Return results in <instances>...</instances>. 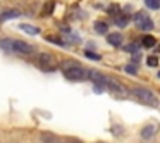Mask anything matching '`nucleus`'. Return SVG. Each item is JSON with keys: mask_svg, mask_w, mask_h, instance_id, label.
I'll use <instances>...</instances> for the list:
<instances>
[{"mask_svg": "<svg viewBox=\"0 0 160 143\" xmlns=\"http://www.w3.org/2000/svg\"><path fill=\"white\" fill-rule=\"evenodd\" d=\"M146 64H148L150 67H157V66H158V57H155V55H150L148 59H146Z\"/></svg>", "mask_w": 160, "mask_h": 143, "instance_id": "nucleus-15", "label": "nucleus"}, {"mask_svg": "<svg viewBox=\"0 0 160 143\" xmlns=\"http://www.w3.org/2000/svg\"><path fill=\"white\" fill-rule=\"evenodd\" d=\"M126 50H128V52H136V45H134V43H132V45L126 47Z\"/></svg>", "mask_w": 160, "mask_h": 143, "instance_id": "nucleus-22", "label": "nucleus"}, {"mask_svg": "<svg viewBox=\"0 0 160 143\" xmlns=\"http://www.w3.org/2000/svg\"><path fill=\"white\" fill-rule=\"evenodd\" d=\"M108 12H110V14H119V7H117V5H110Z\"/></svg>", "mask_w": 160, "mask_h": 143, "instance_id": "nucleus-21", "label": "nucleus"}, {"mask_svg": "<svg viewBox=\"0 0 160 143\" xmlns=\"http://www.w3.org/2000/svg\"><path fill=\"white\" fill-rule=\"evenodd\" d=\"M0 49L5 50V52H11V54L14 52V54H24V55L33 52V45L21 42V40H11V38L0 40Z\"/></svg>", "mask_w": 160, "mask_h": 143, "instance_id": "nucleus-1", "label": "nucleus"}, {"mask_svg": "<svg viewBox=\"0 0 160 143\" xmlns=\"http://www.w3.org/2000/svg\"><path fill=\"white\" fill-rule=\"evenodd\" d=\"M53 5H55V4H53V0H48V2L45 4V7H43V9H45V11H43V14H45V16L52 14V11H53Z\"/></svg>", "mask_w": 160, "mask_h": 143, "instance_id": "nucleus-14", "label": "nucleus"}, {"mask_svg": "<svg viewBox=\"0 0 160 143\" xmlns=\"http://www.w3.org/2000/svg\"><path fill=\"white\" fill-rule=\"evenodd\" d=\"M95 31L100 33V35H103V33L108 31V24H107V23H103V21H97V23H95Z\"/></svg>", "mask_w": 160, "mask_h": 143, "instance_id": "nucleus-11", "label": "nucleus"}, {"mask_svg": "<svg viewBox=\"0 0 160 143\" xmlns=\"http://www.w3.org/2000/svg\"><path fill=\"white\" fill-rule=\"evenodd\" d=\"M145 2L150 9H158L160 7V0H145Z\"/></svg>", "mask_w": 160, "mask_h": 143, "instance_id": "nucleus-16", "label": "nucleus"}, {"mask_svg": "<svg viewBox=\"0 0 160 143\" xmlns=\"http://www.w3.org/2000/svg\"><path fill=\"white\" fill-rule=\"evenodd\" d=\"M157 40L153 36H143V45L145 47H155Z\"/></svg>", "mask_w": 160, "mask_h": 143, "instance_id": "nucleus-13", "label": "nucleus"}, {"mask_svg": "<svg viewBox=\"0 0 160 143\" xmlns=\"http://www.w3.org/2000/svg\"><path fill=\"white\" fill-rule=\"evenodd\" d=\"M62 71H64V76H66L69 81H84V79H90V71L79 67V66H78V62H64Z\"/></svg>", "mask_w": 160, "mask_h": 143, "instance_id": "nucleus-2", "label": "nucleus"}, {"mask_svg": "<svg viewBox=\"0 0 160 143\" xmlns=\"http://www.w3.org/2000/svg\"><path fill=\"white\" fill-rule=\"evenodd\" d=\"M124 69H126V73H128V74H136V73H138L136 66H132V64H128V66H126Z\"/></svg>", "mask_w": 160, "mask_h": 143, "instance_id": "nucleus-18", "label": "nucleus"}, {"mask_svg": "<svg viewBox=\"0 0 160 143\" xmlns=\"http://www.w3.org/2000/svg\"><path fill=\"white\" fill-rule=\"evenodd\" d=\"M155 133H158V126L157 124H146L145 128L141 129V138L150 140V138L155 136Z\"/></svg>", "mask_w": 160, "mask_h": 143, "instance_id": "nucleus-7", "label": "nucleus"}, {"mask_svg": "<svg viewBox=\"0 0 160 143\" xmlns=\"http://www.w3.org/2000/svg\"><path fill=\"white\" fill-rule=\"evenodd\" d=\"M42 140H43L45 143H66V140L59 138V136H55V135H50V133L42 135Z\"/></svg>", "mask_w": 160, "mask_h": 143, "instance_id": "nucleus-10", "label": "nucleus"}, {"mask_svg": "<svg viewBox=\"0 0 160 143\" xmlns=\"http://www.w3.org/2000/svg\"><path fill=\"white\" fill-rule=\"evenodd\" d=\"M35 60L40 67H43V69H53V67H55V59H53V55H50V54H38Z\"/></svg>", "mask_w": 160, "mask_h": 143, "instance_id": "nucleus-6", "label": "nucleus"}, {"mask_svg": "<svg viewBox=\"0 0 160 143\" xmlns=\"http://www.w3.org/2000/svg\"><path fill=\"white\" fill-rule=\"evenodd\" d=\"M158 78H160V71H158Z\"/></svg>", "mask_w": 160, "mask_h": 143, "instance_id": "nucleus-23", "label": "nucleus"}, {"mask_svg": "<svg viewBox=\"0 0 160 143\" xmlns=\"http://www.w3.org/2000/svg\"><path fill=\"white\" fill-rule=\"evenodd\" d=\"M115 24H117V26H121V28H124V26L128 24V18H119L117 21H115Z\"/></svg>", "mask_w": 160, "mask_h": 143, "instance_id": "nucleus-20", "label": "nucleus"}, {"mask_svg": "<svg viewBox=\"0 0 160 143\" xmlns=\"http://www.w3.org/2000/svg\"><path fill=\"white\" fill-rule=\"evenodd\" d=\"M84 55H86L88 59H91V60H100V55H98V54H95V52H90V50H86V52H84Z\"/></svg>", "mask_w": 160, "mask_h": 143, "instance_id": "nucleus-17", "label": "nucleus"}, {"mask_svg": "<svg viewBox=\"0 0 160 143\" xmlns=\"http://www.w3.org/2000/svg\"><path fill=\"white\" fill-rule=\"evenodd\" d=\"M134 23L136 26H138L139 29H145V31H150V29L153 28V21L152 18H150L148 14H145V12H136L134 14Z\"/></svg>", "mask_w": 160, "mask_h": 143, "instance_id": "nucleus-5", "label": "nucleus"}, {"mask_svg": "<svg viewBox=\"0 0 160 143\" xmlns=\"http://www.w3.org/2000/svg\"><path fill=\"white\" fill-rule=\"evenodd\" d=\"M19 28H21L22 31L29 33V35H38V33H40V29L36 28V26H31V24H21Z\"/></svg>", "mask_w": 160, "mask_h": 143, "instance_id": "nucleus-12", "label": "nucleus"}, {"mask_svg": "<svg viewBox=\"0 0 160 143\" xmlns=\"http://www.w3.org/2000/svg\"><path fill=\"white\" fill-rule=\"evenodd\" d=\"M107 42L114 47H121L122 45V35L121 33H110V35L107 36Z\"/></svg>", "mask_w": 160, "mask_h": 143, "instance_id": "nucleus-9", "label": "nucleus"}, {"mask_svg": "<svg viewBox=\"0 0 160 143\" xmlns=\"http://www.w3.org/2000/svg\"><path fill=\"white\" fill-rule=\"evenodd\" d=\"M131 95L139 102V104H145L150 105V107H158V98L155 97L153 91H150L148 88H143V86H136L131 90Z\"/></svg>", "mask_w": 160, "mask_h": 143, "instance_id": "nucleus-3", "label": "nucleus"}, {"mask_svg": "<svg viewBox=\"0 0 160 143\" xmlns=\"http://www.w3.org/2000/svg\"><path fill=\"white\" fill-rule=\"evenodd\" d=\"M19 14H21V12L14 11V9H9V11L0 12V23H5V21H9V19H14V18H18Z\"/></svg>", "mask_w": 160, "mask_h": 143, "instance_id": "nucleus-8", "label": "nucleus"}, {"mask_svg": "<svg viewBox=\"0 0 160 143\" xmlns=\"http://www.w3.org/2000/svg\"><path fill=\"white\" fill-rule=\"evenodd\" d=\"M47 40L48 42H52V43H57V45H64V42L60 38H55V36H47Z\"/></svg>", "mask_w": 160, "mask_h": 143, "instance_id": "nucleus-19", "label": "nucleus"}, {"mask_svg": "<svg viewBox=\"0 0 160 143\" xmlns=\"http://www.w3.org/2000/svg\"><path fill=\"white\" fill-rule=\"evenodd\" d=\"M103 84H105V88H107V90H110L112 93L119 95V97H126V95H128V90H126V86H122V84L119 83L117 79H114V78L105 76Z\"/></svg>", "mask_w": 160, "mask_h": 143, "instance_id": "nucleus-4", "label": "nucleus"}]
</instances>
